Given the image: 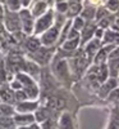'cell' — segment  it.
Wrapping results in <instances>:
<instances>
[{
	"mask_svg": "<svg viewBox=\"0 0 119 129\" xmlns=\"http://www.w3.org/2000/svg\"><path fill=\"white\" fill-rule=\"evenodd\" d=\"M37 107L36 103H20L17 106V111L20 114H24V112H31L32 110H35Z\"/></svg>",
	"mask_w": 119,
	"mask_h": 129,
	"instance_id": "obj_4",
	"label": "cell"
},
{
	"mask_svg": "<svg viewBox=\"0 0 119 129\" xmlns=\"http://www.w3.org/2000/svg\"><path fill=\"white\" fill-rule=\"evenodd\" d=\"M41 129H56V126H55V124H54V121L48 119V120H45L44 123H42Z\"/></svg>",
	"mask_w": 119,
	"mask_h": 129,
	"instance_id": "obj_7",
	"label": "cell"
},
{
	"mask_svg": "<svg viewBox=\"0 0 119 129\" xmlns=\"http://www.w3.org/2000/svg\"><path fill=\"white\" fill-rule=\"evenodd\" d=\"M0 97H2V100H3L4 102L10 103V101H12V94H10L8 90H3L2 93H0Z\"/></svg>",
	"mask_w": 119,
	"mask_h": 129,
	"instance_id": "obj_8",
	"label": "cell"
},
{
	"mask_svg": "<svg viewBox=\"0 0 119 129\" xmlns=\"http://www.w3.org/2000/svg\"><path fill=\"white\" fill-rule=\"evenodd\" d=\"M59 129H74L73 128V121L72 116L69 114H63L60 120H59Z\"/></svg>",
	"mask_w": 119,
	"mask_h": 129,
	"instance_id": "obj_2",
	"label": "cell"
},
{
	"mask_svg": "<svg viewBox=\"0 0 119 129\" xmlns=\"http://www.w3.org/2000/svg\"><path fill=\"white\" fill-rule=\"evenodd\" d=\"M18 129H41L37 124H31V125H27V126H20V128H18Z\"/></svg>",
	"mask_w": 119,
	"mask_h": 129,
	"instance_id": "obj_9",
	"label": "cell"
},
{
	"mask_svg": "<svg viewBox=\"0 0 119 129\" xmlns=\"http://www.w3.org/2000/svg\"><path fill=\"white\" fill-rule=\"evenodd\" d=\"M63 106H64V103L60 98H50V101H49V107L52 110H59Z\"/></svg>",
	"mask_w": 119,
	"mask_h": 129,
	"instance_id": "obj_5",
	"label": "cell"
},
{
	"mask_svg": "<svg viewBox=\"0 0 119 129\" xmlns=\"http://www.w3.org/2000/svg\"><path fill=\"white\" fill-rule=\"evenodd\" d=\"M0 129H5V128H2V126H0Z\"/></svg>",
	"mask_w": 119,
	"mask_h": 129,
	"instance_id": "obj_12",
	"label": "cell"
},
{
	"mask_svg": "<svg viewBox=\"0 0 119 129\" xmlns=\"http://www.w3.org/2000/svg\"><path fill=\"white\" fill-rule=\"evenodd\" d=\"M14 125H16V123H14V120L10 116H3V117H0V126H2V128L13 129Z\"/></svg>",
	"mask_w": 119,
	"mask_h": 129,
	"instance_id": "obj_3",
	"label": "cell"
},
{
	"mask_svg": "<svg viewBox=\"0 0 119 129\" xmlns=\"http://www.w3.org/2000/svg\"><path fill=\"white\" fill-rule=\"evenodd\" d=\"M110 98H114V100L119 98V89H118V90H114V92L110 94Z\"/></svg>",
	"mask_w": 119,
	"mask_h": 129,
	"instance_id": "obj_10",
	"label": "cell"
},
{
	"mask_svg": "<svg viewBox=\"0 0 119 129\" xmlns=\"http://www.w3.org/2000/svg\"><path fill=\"white\" fill-rule=\"evenodd\" d=\"M91 2H92V3H99L100 0H91Z\"/></svg>",
	"mask_w": 119,
	"mask_h": 129,
	"instance_id": "obj_11",
	"label": "cell"
},
{
	"mask_svg": "<svg viewBox=\"0 0 119 129\" xmlns=\"http://www.w3.org/2000/svg\"><path fill=\"white\" fill-rule=\"evenodd\" d=\"M14 123L20 125V126H27V125H31L35 123V116L34 115H30V114H20V115H17L14 116Z\"/></svg>",
	"mask_w": 119,
	"mask_h": 129,
	"instance_id": "obj_1",
	"label": "cell"
},
{
	"mask_svg": "<svg viewBox=\"0 0 119 129\" xmlns=\"http://www.w3.org/2000/svg\"><path fill=\"white\" fill-rule=\"evenodd\" d=\"M0 114H3L4 116H10L13 114V109L9 105H0Z\"/></svg>",
	"mask_w": 119,
	"mask_h": 129,
	"instance_id": "obj_6",
	"label": "cell"
}]
</instances>
